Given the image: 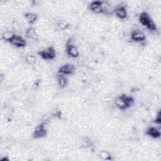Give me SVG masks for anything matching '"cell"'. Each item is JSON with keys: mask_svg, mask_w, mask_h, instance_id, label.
Instances as JSON below:
<instances>
[{"mask_svg": "<svg viewBox=\"0 0 161 161\" xmlns=\"http://www.w3.org/2000/svg\"><path fill=\"white\" fill-rule=\"evenodd\" d=\"M14 35H15V34L11 32V31H6V32H4V33L2 34V38H3L4 40L7 41V42H9Z\"/></svg>", "mask_w": 161, "mask_h": 161, "instance_id": "2e32d148", "label": "cell"}, {"mask_svg": "<svg viewBox=\"0 0 161 161\" xmlns=\"http://www.w3.org/2000/svg\"><path fill=\"white\" fill-rule=\"evenodd\" d=\"M154 122L157 124H160L161 123V116H160V111H158L157 115L156 116V118L154 119Z\"/></svg>", "mask_w": 161, "mask_h": 161, "instance_id": "d6986e66", "label": "cell"}, {"mask_svg": "<svg viewBox=\"0 0 161 161\" xmlns=\"http://www.w3.org/2000/svg\"><path fill=\"white\" fill-rule=\"evenodd\" d=\"M140 23L151 31L157 30V26L152 18L147 12H142L139 16Z\"/></svg>", "mask_w": 161, "mask_h": 161, "instance_id": "6da1fadb", "label": "cell"}, {"mask_svg": "<svg viewBox=\"0 0 161 161\" xmlns=\"http://www.w3.org/2000/svg\"><path fill=\"white\" fill-rule=\"evenodd\" d=\"M57 25L59 27V28H60L61 30H66L69 27V23L66 20H64V19L60 20L58 22Z\"/></svg>", "mask_w": 161, "mask_h": 161, "instance_id": "9a60e30c", "label": "cell"}, {"mask_svg": "<svg viewBox=\"0 0 161 161\" xmlns=\"http://www.w3.org/2000/svg\"><path fill=\"white\" fill-rule=\"evenodd\" d=\"M26 61L29 64H31V65H33L36 62V58L34 55H31V54H28L26 56Z\"/></svg>", "mask_w": 161, "mask_h": 161, "instance_id": "ac0fdd59", "label": "cell"}, {"mask_svg": "<svg viewBox=\"0 0 161 161\" xmlns=\"http://www.w3.org/2000/svg\"><path fill=\"white\" fill-rule=\"evenodd\" d=\"M26 38L31 42H36L38 40L39 36L35 29L31 26L27 28L25 32Z\"/></svg>", "mask_w": 161, "mask_h": 161, "instance_id": "8992f818", "label": "cell"}, {"mask_svg": "<svg viewBox=\"0 0 161 161\" xmlns=\"http://www.w3.org/2000/svg\"><path fill=\"white\" fill-rule=\"evenodd\" d=\"M114 14H116V16L119 18V19H126L128 16V13H127V10L125 8V6H119L116 7V8L114 9Z\"/></svg>", "mask_w": 161, "mask_h": 161, "instance_id": "ba28073f", "label": "cell"}, {"mask_svg": "<svg viewBox=\"0 0 161 161\" xmlns=\"http://www.w3.org/2000/svg\"><path fill=\"white\" fill-rule=\"evenodd\" d=\"M66 52L72 58H76L79 55L78 48L74 45L70 40L67 42L66 44Z\"/></svg>", "mask_w": 161, "mask_h": 161, "instance_id": "277c9868", "label": "cell"}, {"mask_svg": "<svg viewBox=\"0 0 161 161\" xmlns=\"http://www.w3.org/2000/svg\"><path fill=\"white\" fill-rule=\"evenodd\" d=\"M131 38L135 42H142L145 39V34L139 30H133L131 33Z\"/></svg>", "mask_w": 161, "mask_h": 161, "instance_id": "8fae6325", "label": "cell"}, {"mask_svg": "<svg viewBox=\"0 0 161 161\" xmlns=\"http://www.w3.org/2000/svg\"><path fill=\"white\" fill-rule=\"evenodd\" d=\"M11 44L14 45L18 48L25 47L26 45V40L21 36L14 35L11 40L9 42Z\"/></svg>", "mask_w": 161, "mask_h": 161, "instance_id": "5b68a950", "label": "cell"}, {"mask_svg": "<svg viewBox=\"0 0 161 161\" xmlns=\"http://www.w3.org/2000/svg\"><path fill=\"white\" fill-rule=\"evenodd\" d=\"M38 54L44 60H52L56 56V52L53 47H49L47 48L40 51Z\"/></svg>", "mask_w": 161, "mask_h": 161, "instance_id": "7a4b0ae2", "label": "cell"}, {"mask_svg": "<svg viewBox=\"0 0 161 161\" xmlns=\"http://www.w3.org/2000/svg\"><path fill=\"white\" fill-rule=\"evenodd\" d=\"M99 156L103 159L106 160H111V154L108 152H107L106 150L101 151L100 153H99Z\"/></svg>", "mask_w": 161, "mask_h": 161, "instance_id": "e0dca14e", "label": "cell"}, {"mask_svg": "<svg viewBox=\"0 0 161 161\" xmlns=\"http://www.w3.org/2000/svg\"><path fill=\"white\" fill-rule=\"evenodd\" d=\"M114 104H115L116 106L121 110H124V109H128L129 108V106H128L127 103H126L123 95L119 96L117 97H116V99L114 100Z\"/></svg>", "mask_w": 161, "mask_h": 161, "instance_id": "30bf717a", "label": "cell"}, {"mask_svg": "<svg viewBox=\"0 0 161 161\" xmlns=\"http://www.w3.org/2000/svg\"><path fill=\"white\" fill-rule=\"evenodd\" d=\"M24 16L27 22L30 25L34 24L38 19V16L33 13H26L25 14Z\"/></svg>", "mask_w": 161, "mask_h": 161, "instance_id": "4fadbf2b", "label": "cell"}, {"mask_svg": "<svg viewBox=\"0 0 161 161\" xmlns=\"http://www.w3.org/2000/svg\"><path fill=\"white\" fill-rule=\"evenodd\" d=\"M47 130L45 123L39 124L36 126L33 133V136L35 138H40L47 135Z\"/></svg>", "mask_w": 161, "mask_h": 161, "instance_id": "3957f363", "label": "cell"}, {"mask_svg": "<svg viewBox=\"0 0 161 161\" xmlns=\"http://www.w3.org/2000/svg\"><path fill=\"white\" fill-rule=\"evenodd\" d=\"M75 70V67L74 65L70 64H67L61 66L58 69V73L60 74L70 75L74 73Z\"/></svg>", "mask_w": 161, "mask_h": 161, "instance_id": "52a82bcc", "label": "cell"}, {"mask_svg": "<svg viewBox=\"0 0 161 161\" xmlns=\"http://www.w3.org/2000/svg\"><path fill=\"white\" fill-rule=\"evenodd\" d=\"M89 9L91 11L96 14L102 13V1H93L89 4Z\"/></svg>", "mask_w": 161, "mask_h": 161, "instance_id": "9c48e42d", "label": "cell"}, {"mask_svg": "<svg viewBox=\"0 0 161 161\" xmlns=\"http://www.w3.org/2000/svg\"><path fill=\"white\" fill-rule=\"evenodd\" d=\"M57 82L60 87L64 88L67 84V79L63 74H59L57 75Z\"/></svg>", "mask_w": 161, "mask_h": 161, "instance_id": "5bb4252c", "label": "cell"}, {"mask_svg": "<svg viewBox=\"0 0 161 161\" xmlns=\"http://www.w3.org/2000/svg\"><path fill=\"white\" fill-rule=\"evenodd\" d=\"M146 135L153 138H157L160 136V131L155 127H149L146 131Z\"/></svg>", "mask_w": 161, "mask_h": 161, "instance_id": "7c38bea8", "label": "cell"}]
</instances>
